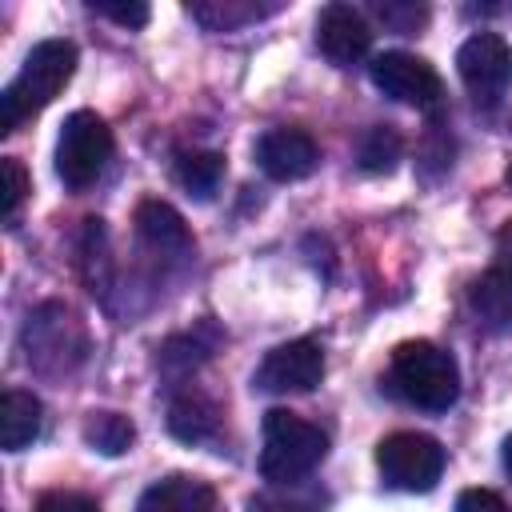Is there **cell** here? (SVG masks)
Wrapping results in <instances>:
<instances>
[{"label":"cell","instance_id":"cell-21","mask_svg":"<svg viewBox=\"0 0 512 512\" xmlns=\"http://www.w3.org/2000/svg\"><path fill=\"white\" fill-rule=\"evenodd\" d=\"M0 172H4V220L12 224L16 212H20V204L28 200L32 184H28V172H24V164L16 156H4L0 160Z\"/></svg>","mask_w":512,"mask_h":512},{"label":"cell","instance_id":"cell-7","mask_svg":"<svg viewBox=\"0 0 512 512\" xmlns=\"http://www.w3.org/2000/svg\"><path fill=\"white\" fill-rule=\"evenodd\" d=\"M368 76L372 84L396 100V104H412V108H436L440 96H444V84L436 76V68L424 60V56H412V52H380L372 64H368Z\"/></svg>","mask_w":512,"mask_h":512},{"label":"cell","instance_id":"cell-11","mask_svg":"<svg viewBox=\"0 0 512 512\" xmlns=\"http://www.w3.org/2000/svg\"><path fill=\"white\" fill-rule=\"evenodd\" d=\"M372 32L364 24V16L352 4H328L316 16V48L332 60V64H356L360 56H368Z\"/></svg>","mask_w":512,"mask_h":512},{"label":"cell","instance_id":"cell-12","mask_svg":"<svg viewBox=\"0 0 512 512\" xmlns=\"http://www.w3.org/2000/svg\"><path fill=\"white\" fill-rule=\"evenodd\" d=\"M468 304L484 328H492V332L512 328V256L508 252H500V260L484 276L472 280Z\"/></svg>","mask_w":512,"mask_h":512},{"label":"cell","instance_id":"cell-14","mask_svg":"<svg viewBox=\"0 0 512 512\" xmlns=\"http://www.w3.org/2000/svg\"><path fill=\"white\" fill-rule=\"evenodd\" d=\"M136 236L160 256H184L192 248V232H188L184 216L164 200L136 204Z\"/></svg>","mask_w":512,"mask_h":512},{"label":"cell","instance_id":"cell-22","mask_svg":"<svg viewBox=\"0 0 512 512\" xmlns=\"http://www.w3.org/2000/svg\"><path fill=\"white\" fill-rule=\"evenodd\" d=\"M36 512H100V504L84 492H72V488H52L36 500Z\"/></svg>","mask_w":512,"mask_h":512},{"label":"cell","instance_id":"cell-20","mask_svg":"<svg viewBox=\"0 0 512 512\" xmlns=\"http://www.w3.org/2000/svg\"><path fill=\"white\" fill-rule=\"evenodd\" d=\"M188 12H192L208 32H232L236 24L260 16V8H252V4H192Z\"/></svg>","mask_w":512,"mask_h":512},{"label":"cell","instance_id":"cell-6","mask_svg":"<svg viewBox=\"0 0 512 512\" xmlns=\"http://www.w3.org/2000/svg\"><path fill=\"white\" fill-rule=\"evenodd\" d=\"M456 72L476 104L492 108L512 84V44L496 32H476L456 52Z\"/></svg>","mask_w":512,"mask_h":512},{"label":"cell","instance_id":"cell-17","mask_svg":"<svg viewBox=\"0 0 512 512\" xmlns=\"http://www.w3.org/2000/svg\"><path fill=\"white\" fill-rule=\"evenodd\" d=\"M176 180L188 188V196L208 200L224 180V156L220 152H180L176 156Z\"/></svg>","mask_w":512,"mask_h":512},{"label":"cell","instance_id":"cell-3","mask_svg":"<svg viewBox=\"0 0 512 512\" xmlns=\"http://www.w3.org/2000/svg\"><path fill=\"white\" fill-rule=\"evenodd\" d=\"M324 456H328V436L312 420H304L288 408L264 412L260 476L268 484H300Z\"/></svg>","mask_w":512,"mask_h":512},{"label":"cell","instance_id":"cell-5","mask_svg":"<svg viewBox=\"0 0 512 512\" xmlns=\"http://www.w3.org/2000/svg\"><path fill=\"white\" fill-rule=\"evenodd\" d=\"M376 468L388 488L432 492L444 472V448L428 432H392L376 444Z\"/></svg>","mask_w":512,"mask_h":512},{"label":"cell","instance_id":"cell-13","mask_svg":"<svg viewBox=\"0 0 512 512\" xmlns=\"http://www.w3.org/2000/svg\"><path fill=\"white\" fill-rule=\"evenodd\" d=\"M136 512H216V488L200 476L172 472L144 488Z\"/></svg>","mask_w":512,"mask_h":512},{"label":"cell","instance_id":"cell-15","mask_svg":"<svg viewBox=\"0 0 512 512\" xmlns=\"http://www.w3.org/2000/svg\"><path fill=\"white\" fill-rule=\"evenodd\" d=\"M168 428L176 440L184 444H204L216 428H220V408L212 396H204L200 388H184L172 404H168Z\"/></svg>","mask_w":512,"mask_h":512},{"label":"cell","instance_id":"cell-23","mask_svg":"<svg viewBox=\"0 0 512 512\" xmlns=\"http://www.w3.org/2000/svg\"><path fill=\"white\" fill-rule=\"evenodd\" d=\"M456 512H508V504L492 488H464L456 496Z\"/></svg>","mask_w":512,"mask_h":512},{"label":"cell","instance_id":"cell-8","mask_svg":"<svg viewBox=\"0 0 512 512\" xmlns=\"http://www.w3.org/2000/svg\"><path fill=\"white\" fill-rule=\"evenodd\" d=\"M320 380H324V352L316 340L276 344L252 376V384L264 392H312Z\"/></svg>","mask_w":512,"mask_h":512},{"label":"cell","instance_id":"cell-24","mask_svg":"<svg viewBox=\"0 0 512 512\" xmlns=\"http://www.w3.org/2000/svg\"><path fill=\"white\" fill-rule=\"evenodd\" d=\"M92 12L124 24V28H144L148 24V4H92Z\"/></svg>","mask_w":512,"mask_h":512},{"label":"cell","instance_id":"cell-9","mask_svg":"<svg viewBox=\"0 0 512 512\" xmlns=\"http://www.w3.org/2000/svg\"><path fill=\"white\" fill-rule=\"evenodd\" d=\"M256 164L268 180H304L320 164V144L304 128H268L256 140Z\"/></svg>","mask_w":512,"mask_h":512},{"label":"cell","instance_id":"cell-25","mask_svg":"<svg viewBox=\"0 0 512 512\" xmlns=\"http://www.w3.org/2000/svg\"><path fill=\"white\" fill-rule=\"evenodd\" d=\"M504 468H508V476H512V432L504 436Z\"/></svg>","mask_w":512,"mask_h":512},{"label":"cell","instance_id":"cell-18","mask_svg":"<svg viewBox=\"0 0 512 512\" xmlns=\"http://www.w3.org/2000/svg\"><path fill=\"white\" fill-rule=\"evenodd\" d=\"M400 152H404L400 132H396L392 124H372V128L360 136V144H356V164H360L364 172H392L396 160H400Z\"/></svg>","mask_w":512,"mask_h":512},{"label":"cell","instance_id":"cell-10","mask_svg":"<svg viewBox=\"0 0 512 512\" xmlns=\"http://www.w3.org/2000/svg\"><path fill=\"white\" fill-rule=\"evenodd\" d=\"M68 336H72V340L84 336L80 324H76V316H72V308H64V304H44V308H36V312L28 316V324H24L28 360H32L36 368H44V372H48V356L72 352V356L80 360V356H84V344H68Z\"/></svg>","mask_w":512,"mask_h":512},{"label":"cell","instance_id":"cell-19","mask_svg":"<svg viewBox=\"0 0 512 512\" xmlns=\"http://www.w3.org/2000/svg\"><path fill=\"white\" fill-rule=\"evenodd\" d=\"M84 440H88L96 452H104V456H120V452L132 448L136 428H132V420L120 416V412H92V416L84 420Z\"/></svg>","mask_w":512,"mask_h":512},{"label":"cell","instance_id":"cell-4","mask_svg":"<svg viewBox=\"0 0 512 512\" xmlns=\"http://www.w3.org/2000/svg\"><path fill=\"white\" fill-rule=\"evenodd\" d=\"M112 156V132L108 124L80 108L72 112L64 124H60V140H56V176L72 188V192H84L88 184H96V176L104 172Z\"/></svg>","mask_w":512,"mask_h":512},{"label":"cell","instance_id":"cell-1","mask_svg":"<svg viewBox=\"0 0 512 512\" xmlns=\"http://www.w3.org/2000/svg\"><path fill=\"white\" fill-rule=\"evenodd\" d=\"M72 72H76V44L72 40L52 36V40L32 44V52L24 56L16 80L0 96V132L8 136L24 120H32L40 108H48L64 92Z\"/></svg>","mask_w":512,"mask_h":512},{"label":"cell","instance_id":"cell-16","mask_svg":"<svg viewBox=\"0 0 512 512\" xmlns=\"http://www.w3.org/2000/svg\"><path fill=\"white\" fill-rule=\"evenodd\" d=\"M40 424H44L40 400L24 388H8L0 400V444L8 452H20L40 436Z\"/></svg>","mask_w":512,"mask_h":512},{"label":"cell","instance_id":"cell-2","mask_svg":"<svg viewBox=\"0 0 512 512\" xmlns=\"http://www.w3.org/2000/svg\"><path fill=\"white\" fill-rule=\"evenodd\" d=\"M388 380L396 396H404L412 408H424V412H444L460 396V368L452 352H444L432 340H404L392 352Z\"/></svg>","mask_w":512,"mask_h":512},{"label":"cell","instance_id":"cell-26","mask_svg":"<svg viewBox=\"0 0 512 512\" xmlns=\"http://www.w3.org/2000/svg\"><path fill=\"white\" fill-rule=\"evenodd\" d=\"M508 184H512V168H508Z\"/></svg>","mask_w":512,"mask_h":512}]
</instances>
